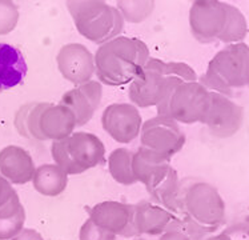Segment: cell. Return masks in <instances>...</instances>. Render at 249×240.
<instances>
[{
    "label": "cell",
    "mask_w": 249,
    "mask_h": 240,
    "mask_svg": "<svg viewBox=\"0 0 249 240\" xmlns=\"http://www.w3.org/2000/svg\"><path fill=\"white\" fill-rule=\"evenodd\" d=\"M204 240H234L233 236L231 235V231H225V232H221V234H217V235H212L205 238Z\"/></svg>",
    "instance_id": "obj_30"
},
{
    "label": "cell",
    "mask_w": 249,
    "mask_h": 240,
    "mask_svg": "<svg viewBox=\"0 0 249 240\" xmlns=\"http://www.w3.org/2000/svg\"><path fill=\"white\" fill-rule=\"evenodd\" d=\"M172 168L169 160L148 149L139 147L132 156V172L136 182H140L147 191L152 189L156 184Z\"/></svg>",
    "instance_id": "obj_18"
},
{
    "label": "cell",
    "mask_w": 249,
    "mask_h": 240,
    "mask_svg": "<svg viewBox=\"0 0 249 240\" xmlns=\"http://www.w3.org/2000/svg\"><path fill=\"white\" fill-rule=\"evenodd\" d=\"M80 240H116V235H113L109 231L104 230L102 227L96 225L91 219H88L82 225L80 234H79Z\"/></svg>",
    "instance_id": "obj_26"
},
{
    "label": "cell",
    "mask_w": 249,
    "mask_h": 240,
    "mask_svg": "<svg viewBox=\"0 0 249 240\" xmlns=\"http://www.w3.org/2000/svg\"><path fill=\"white\" fill-rule=\"evenodd\" d=\"M67 8L77 32L99 46L120 36L124 28L120 11L102 0H72Z\"/></svg>",
    "instance_id": "obj_7"
},
{
    "label": "cell",
    "mask_w": 249,
    "mask_h": 240,
    "mask_svg": "<svg viewBox=\"0 0 249 240\" xmlns=\"http://www.w3.org/2000/svg\"><path fill=\"white\" fill-rule=\"evenodd\" d=\"M56 63L61 76L75 84V87L91 82L95 75L93 55L80 43H70L61 47L57 52Z\"/></svg>",
    "instance_id": "obj_13"
},
{
    "label": "cell",
    "mask_w": 249,
    "mask_h": 240,
    "mask_svg": "<svg viewBox=\"0 0 249 240\" xmlns=\"http://www.w3.org/2000/svg\"><path fill=\"white\" fill-rule=\"evenodd\" d=\"M189 27L197 41L209 44L241 43L248 35V21L234 5L219 0H196L189 10Z\"/></svg>",
    "instance_id": "obj_2"
},
{
    "label": "cell",
    "mask_w": 249,
    "mask_h": 240,
    "mask_svg": "<svg viewBox=\"0 0 249 240\" xmlns=\"http://www.w3.org/2000/svg\"><path fill=\"white\" fill-rule=\"evenodd\" d=\"M148 192L160 207H163L169 212H172L175 216H178L180 180H178V171L173 167L168 171V174L163 179Z\"/></svg>",
    "instance_id": "obj_22"
},
{
    "label": "cell",
    "mask_w": 249,
    "mask_h": 240,
    "mask_svg": "<svg viewBox=\"0 0 249 240\" xmlns=\"http://www.w3.org/2000/svg\"><path fill=\"white\" fill-rule=\"evenodd\" d=\"M159 240H195L192 236L189 235L187 231L184 230L181 224H180V220L178 219V222L175 224L167 230L164 234L160 235V239Z\"/></svg>",
    "instance_id": "obj_27"
},
{
    "label": "cell",
    "mask_w": 249,
    "mask_h": 240,
    "mask_svg": "<svg viewBox=\"0 0 249 240\" xmlns=\"http://www.w3.org/2000/svg\"><path fill=\"white\" fill-rule=\"evenodd\" d=\"M32 183L39 194L55 198L66 191L68 175L57 164H43L36 168Z\"/></svg>",
    "instance_id": "obj_20"
},
{
    "label": "cell",
    "mask_w": 249,
    "mask_h": 240,
    "mask_svg": "<svg viewBox=\"0 0 249 240\" xmlns=\"http://www.w3.org/2000/svg\"><path fill=\"white\" fill-rule=\"evenodd\" d=\"M51 155L67 175H80L104 163L106 147L95 133L80 131L53 142Z\"/></svg>",
    "instance_id": "obj_8"
},
{
    "label": "cell",
    "mask_w": 249,
    "mask_h": 240,
    "mask_svg": "<svg viewBox=\"0 0 249 240\" xmlns=\"http://www.w3.org/2000/svg\"><path fill=\"white\" fill-rule=\"evenodd\" d=\"M36 167L27 149L7 146L0 151V174L12 184H26L34 179Z\"/></svg>",
    "instance_id": "obj_17"
},
{
    "label": "cell",
    "mask_w": 249,
    "mask_h": 240,
    "mask_svg": "<svg viewBox=\"0 0 249 240\" xmlns=\"http://www.w3.org/2000/svg\"><path fill=\"white\" fill-rule=\"evenodd\" d=\"M102 126L115 142L128 144L140 135L142 118L132 103H113L103 111Z\"/></svg>",
    "instance_id": "obj_12"
},
{
    "label": "cell",
    "mask_w": 249,
    "mask_h": 240,
    "mask_svg": "<svg viewBox=\"0 0 249 240\" xmlns=\"http://www.w3.org/2000/svg\"><path fill=\"white\" fill-rule=\"evenodd\" d=\"M244 122V108L229 96L211 91V104L203 124L207 126L212 136L227 139L239 132Z\"/></svg>",
    "instance_id": "obj_11"
},
{
    "label": "cell",
    "mask_w": 249,
    "mask_h": 240,
    "mask_svg": "<svg viewBox=\"0 0 249 240\" xmlns=\"http://www.w3.org/2000/svg\"><path fill=\"white\" fill-rule=\"evenodd\" d=\"M15 127L20 135L36 140H61L73 133L76 116L64 104L32 103L19 110Z\"/></svg>",
    "instance_id": "obj_5"
},
{
    "label": "cell",
    "mask_w": 249,
    "mask_h": 240,
    "mask_svg": "<svg viewBox=\"0 0 249 240\" xmlns=\"http://www.w3.org/2000/svg\"><path fill=\"white\" fill-rule=\"evenodd\" d=\"M200 83L208 91L229 96L249 84V47L247 43L228 44L208 63Z\"/></svg>",
    "instance_id": "obj_6"
},
{
    "label": "cell",
    "mask_w": 249,
    "mask_h": 240,
    "mask_svg": "<svg viewBox=\"0 0 249 240\" xmlns=\"http://www.w3.org/2000/svg\"><path fill=\"white\" fill-rule=\"evenodd\" d=\"M135 205L122 202H102L89 208V219L99 227L109 231L113 235L124 238H135L133 228Z\"/></svg>",
    "instance_id": "obj_14"
},
{
    "label": "cell",
    "mask_w": 249,
    "mask_h": 240,
    "mask_svg": "<svg viewBox=\"0 0 249 240\" xmlns=\"http://www.w3.org/2000/svg\"><path fill=\"white\" fill-rule=\"evenodd\" d=\"M27 75L26 59L16 47L0 43V92L23 83Z\"/></svg>",
    "instance_id": "obj_19"
},
{
    "label": "cell",
    "mask_w": 249,
    "mask_h": 240,
    "mask_svg": "<svg viewBox=\"0 0 249 240\" xmlns=\"http://www.w3.org/2000/svg\"><path fill=\"white\" fill-rule=\"evenodd\" d=\"M19 12L12 1H0V35L8 34L18 23Z\"/></svg>",
    "instance_id": "obj_25"
},
{
    "label": "cell",
    "mask_w": 249,
    "mask_h": 240,
    "mask_svg": "<svg viewBox=\"0 0 249 240\" xmlns=\"http://www.w3.org/2000/svg\"><path fill=\"white\" fill-rule=\"evenodd\" d=\"M149 57V48L144 41L117 36L97 48L93 56L95 74L100 83L109 87L131 84Z\"/></svg>",
    "instance_id": "obj_3"
},
{
    "label": "cell",
    "mask_w": 249,
    "mask_h": 240,
    "mask_svg": "<svg viewBox=\"0 0 249 240\" xmlns=\"http://www.w3.org/2000/svg\"><path fill=\"white\" fill-rule=\"evenodd\" d=\"M14 194L15 189L11 187L10 182L0 175V207H3L14 196Z\"/></svg>",
    "instance_id": "obj_28"
},
{
    "label": "cell",
    "mask_w": 249,
    "mask_h": 240,
    "mask_svg": "<svg viewBox=\"0 0 249 240\" xmlns=\"http://www.w3.org/2000/svg\"><path fill=\"white\" fill-rule=\"evenodd\" d=\"M132 240H147V239H144V238H138V236H135Z\"/></svg>",
    "instance_id": "obj_31"
},
{
    "label": "cell",
    "mask_w": 249,
    "mask_h": 240,
    "mask_svg": "<svg viewBox=\"0 0 249 240\" xmlns=\"http://www.w3.org/2000/svg\"><path fill=\"white\" fill-rule=\"evenodd\" d=\"M185 140V133L172 119L158 115L148 119L147 122H142L140 147L160 155L169 162L183 149Z\"/></svg>",
    "instance_id": "obj_10"
},
{
    "label": "cell",
    "mask_w": 249,
    "mask_h": 240,
    "mask_svg": "<svg viewBox=\"0 0 249 240\" xmlns=\"http://www.w3.org/2000/svg\"><path fill=\"white\" fill-rule=\"evenodd\" d=\"M178 218L195 240L212 234L225 222V202L212 184L195 179L180 183Z\"/></svg>",
    "instance_id": "obj_1"
},
{
    "label": "cell",
    "mask_w": 249,
    "mask_h": 240,
    "mask_svg": "<svg viewBox=\"0 0 249 240\" xmlns=\"http://www.w3.org/2000/svg\"><path fill=\"white\" fill-rule=\"evenodd\" d=\"M133 151L127 148L113 149L108 156V169L115 182L123 185L138 183L132 172Z\"/></svg>",
    "instance_id": "obj_23"
},
{
    "label": "cell",
    "mask_w": 249,
    "mask_h": 240,
    "mask_svg": "<svg viewBox=\"0 0 249 240\" xmlns=\"http://www.w3.org/2000/svg\"><path fill=\"white\" fill-rule=\"evenodd\" d=\"M26 210L19 195L14 194L3 207H0V240H11L24 228Z\"/></svg>",
    "instance_id": "obj_21"
},
{
    "label": "cell",
    "mask_w": 249,
    "mask_h": 240,
    "mask_svg": "<svg viewBox=\"0 0 249 240\" xmlns=\"http://www.w3.org/2000/svg\"><path fill=\"white\" fill-rule=\"evenodd\" d=\"M117 10L124 18V20L139 23L147 19L155 8L153 1H119Z\"/></svg>",
    "instance_id": "obj_24"
},
{
    "label": "cell",
    "mask_w": 249,
    "mask_h": 240,
    "mask_svg": "<svg viewBox=\"0 0 249 240\" xmlns=\"http://www.w3.org/2000/svg\"><path fill=\"white\" fill-rule=\"evenodd\" d=\"M187 82H197V75L189 64L149 57L138 77L129 84L128 96L139 108L158 107L175 88Z\"/></svg>",
    "instance_id": "obj_4"
},
{
    "label": "cell",
    "mask_w": 249,
    "mask_h": 240,
    "mask_svg": "<svg viewBox=\"0 0 249 240\" xmlns=\"http://www.w3.org/2000/svg\"><path fill=\"white\" fill-rule=\"evenodd\" d=\"M178 216L159 204L148 200H142L135 205L133 212V228L136 236H158L169 230L176 222Z\"/></svg>",
    "instance_id": "obj_16"
},
{
    "label": "cell",
    "mask_w": 249,
    "mask_h": 240,
    "mask_svg": "<svg viewBox=\"0 0 249 240\" xmlns=\"http://www.w3.org/2000/svg\"><path fill=\"white\" fill-rule=\"evenodd\" d=\"M11 240H44V239H43V236H41L36 230H32V228H23L21 232H19L15 238H12Z\"/></svg>",
    "instance_id": "obj_29"
},
{
    "label": "cell",
    "mask_w": 249,
    "mask_h": 240,
    "mask_svg": "<svg viewBox=\"0 0 249 240\" xmlns=\"http://www.w3.org/2000/svg\"><path fill=\"white\" fill-rule=\"evenodd\" d=\"M103 96L102 83L91 80L76 86L61 96L60 103L71 110L76 116V126L82 127L89 122L100 106Z\"/></svg>",
    "instance_id": "obj_15"
},
{
    "label": "cell",
    "mask_w": 249,
    "mask_h": 240,
    "mask_svg": "<svg viewBox=\"0 0 249 240\" xmlns=\"http://www.w3.org/2000/svg\"><path fill=\"white\" fill-rule=\"evenodd\" d=\"M211 104V91L200 82H187L175 88L158 106V115L183 124L203 122Z\"/></svg>",
    "instance_id": "obj_9"
}]
</instances>
